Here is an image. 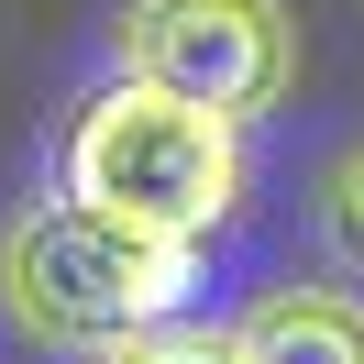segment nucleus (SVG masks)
Returning a JSON list of instances; mask_svg holds the SVG:
<instances>
[{
	"label": "nucleus",
	"mask_w": 364,
	"mask_h": 364,
	"mask_svg": "<svg viewBox=\"0 0 364 364\" xmlns=\"http://www.w3.org/2000/svg\"><path fill=\"white\" fill-rule=\"evenodd\" d=\"M89 364H243V353H232V331H177V320H155V331L111 342V353H89Z\"/></svg>",
	"instance_id": "6"
},
{
	"label": "nucleus",
	"mask_w": 364,
	"mask_h": 364,
	"mask_svg": "<svg viewBox=\"0 0 364 364\" xmlns=\"http://www.w3.org/2000/svg\"><path fill=\"white\" fill-rule=\"evenodd\" d=\"M188 276H199V243L133 232L89 199H45L0 232V309L55 353H111V342L177 320Z\"/></svg>",
	"instance_id": "2"
},
{
	"label": "nucleus",
	"mask_w": 364,
	"mask_h": 364,
	"mask_svg": "<svg viewBox=\"0 0 364 364\" xmlns=\"http://www.w3.org/2000/svg\"><path fill=\"white\" fill-rule=\"evenodd\" d=\"M243 364H364V298L342 287H265L232 320Z\"/></svg>",
	"instance_id": "4"
},
{
	"label": "nucleus",
	"mask_w": 364,
	"mask_h": 364,
	"mask_svg": "<svg viewBox=\"0 0 364 364\" xmlns=\"http://www.w3.org/2000/svg\"><path fill=\"white\" fill-rule=\"evenodd\" d=\"M320 243H331L342 265L364 276V144H342L331 177H320Z\"/></svg>",
	"instance_id": "5"
},
{
	"label": "nucleus",
	"mask_w": 364,
	"mask_h": 364,
	"mask_svg": "<svg viewBox=\"0 0 364 364\" xmlns=\"http://www.w3.org/2000/svg\"><path fill=\"white\" fill-rule=\"evenodd\" d=\"M122 67L177 100H210L221 122H254L298 89V23L287 0H122L111 23Z\"/></svg>",
	"instance_id": "3"
},
{
	"label": "nucleus",
	"mask_w": 364,
	"mask_h": 364,
	"mask_svg": "<svg viewBox=\"0 0 364 364\" xmlns=\"http://www.w3.org/2000/svg\"><path fill=\"white\" fill-rule=\"evenodd\" d=\"M55 177H67V199L111 210L133 232L210 243L243 210V122H221L210 100H177V89H155V77L122 67L111 89L77 100Z\"/></svg>",
	"instance_id": "1"
}]
</instances>
